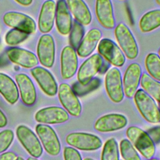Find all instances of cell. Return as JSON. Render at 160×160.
I'll use <instances>...</instances> for the list:
<instances>
[{
    "instance_id": "cell-8",
    "label": "cell",
    "mask_w": 160,
    "mask_h": 160,
    "mask_svg": "<svg viewBox=\"0 0 160 160\" xmlns=\"http://www.w3.org/2000/svg\"><path fill=\"white\" fill-rule=\"evenodd\" d=\"M36 131L45 151L51 156L58 155L61 143L54 130L48 125L39 124L36 127Z\"/></svg>"
},
{
    "instance_id": "cell-29",
    "label": "cell",
    "mask_w": 160,
    "mask_h": 160,
    "mask_svg": "<svg viewBox=\"0 0 160 160\" xmlns=\"http://www.w3.org/2000/svg\"><path fill=\"white\" fill-rule=\"evenodd\" d=\"M101 160H119V148L116 139H108L102 148Z\"/></svg>"
},
{
    "instance_id": "cell-39",
    "label": "cell",
    "mask_w": 160,
    "mask_h": 160,
    "mask_svg": "<svg viewBox=\"0 0 160 160\" xmlns=\"http://www.w3.org/2000/svg\"><path fill=\"white\" fill-rule=\"evenodd\" d=\"M108 68H109V66H108V64L107 63H105L103 62L99 71V72L100 74H104L105 72H106L108 71Z\"/></svg>"
},
{
    "instance_id": "cell-6",
    "label": "cell",
    "mask_w": 160,
    "mask_h": 160,
    "mask_svg": "<svg viewBox=\"0 0 160 160\" xmlns=\"http://www.w3.org/2000/svg\"><path fill=\"white\" fill-rule=\"evenodd\" d=\"M98 51L107 61L116 67H121L126 61V58L120 48L112 40L103 38L98 43Z\"/></svg>"
},
{
    "instance_id": "cell-32",
    "label": "cell",
    "mask_w": 160,
    "mask_h": 160,
    "mask_svg": "<svg viewBox=\"0 0 160 160\" xmlns=\"http://www.w3.org/2000/svg\"><path fill=\"white\" fill-rule=\"evenodd\" d=\"M119 151L124 160H141L136 149L128 139H124L121 141Z\"/></svg>"
},
{
    "instance_id": "cell-20",
    "label": "cell",
    "mask_w": 160,
    "mask_h": 160,
    "mask_svg": "<svg viewBox=\"0 0 160 160\" xmlns=\"http://www.w3.org/2000/svg\"><path fill=\"white\" fill-rule=\"evenodd\" d=\"M96 18L100 24L106 29L115 27L113 8L111 0H96L95 6Z\"/></svg>"
},
{
    "instance_id": "cell-14",
    "label": "cell",
    "mask_w": 160,
    "mask_h": 160,
    "mask_svg": "<svg viewBox=\"0 0 160 160\" xmlns=\"http://www.w3.org/2000/svg\"><path fill=\"white\" fill-rule=\"evenodd\" d=\"M128 124V119L123 114L111 113L99 118L95 122L94 129L101 132H114L124 128Z\"/></svg>"
},
{
    "instance_id": "cell-2",
    "label": "cell",
    "mask_w": 160,
    "mask_h": 160,
    "mask_svg": "<svg viewBox=\"0 0 160 160\" xmlns=\"http://www.w3.org/2000/svg\"><path fill=\"white\" fill-rule=\"evenodd\" d=\"M133 97L138 110L146 121L152 124L160 122V112L152 98L142 89H138Z\"/></svg>"
},
{
    "instance_id": "cell-4",
    "label": "cell",
    "mask_w": 160,
    "mask_h": 160,
    "mask_svg": "<svg viewBox=\"0 0 160 160\" xmlns=\"http://www.w3.org/2000/svg\"><path fill=\"white\" fill-rule=\"evenodd\" d=\"M66 142L76 149L85 151H96L102 146V141L98 136L87 132H71L66 137Z\"/></svg>"
},
{
    "instance_id": "cell-12",
    "label": "cell",
    "mask_w": 160,
    "mask_h": 160,
    "mask_svg": "<svg viewBox=\"0 0 160 160\" xmlns=\"http://www.w3.org/2000/svg\"><path fill=\"white\" fill-rule=\"evenodd\" d=\"M102 63V58L99 54H94L89 57L81 64L78 71V82L82 85L88 84L99 72Z\"/></svg>"
},
{
    "instance_id": "cell-19",
    "label": "cell",
    "mask_w": 160,
    "mask_h": 160,
    "mask_svg": "<svg viewBox=\"0 0 160 160\" xmlns=\"http://www.w3.org/2000/svg\"><path fill=\"white\" fill-rule=\"evenodd\" d=\"M56 4L53 0H46L42 5L38 18V28L44 34L50 32L56 16Z\"/></svg>"
},
{
    "instance_id": "cell-47",
    "label": "cell",
    "mask_w": 160,
    "mask_h": 160,
    "mask_svg": "<svg viewBox=\"0 0 160 160\" xmlns=\"http://www.w3.org/2000/svg\"><path fill=\"white\" fill-rule=\"evenodd\" d=\"M158 56L160 57V48L158 50Z\"/></svg>"
},
{
    "instance_id": "cell-24",
    "label": "cell",
    "mask_w": 160,
    "mask_h": 160,
    "mask_svg": "<svg viewBox=\"0 0 160 160\" xmlns=\"http://www.w3.org/2000/svg\"><path fill=\"white\" fill-rule=\"evenodd\" d=\"M66 3L76 21L82 26H87L91 23V13L83 0H66Z\"/></svg>"
},
{
    "instance_id": "cell-33",
    "label": "cell",
    "mask_w": 160,
    "mask_h": 160,
    "mask_svg": "<svg viewBox=\"0 0 160 160\" xmlns=\"http://www.w3.org/2000/svg\"><path fill=\"white\" fill-rule=\"evenodd\" d=\"M29 34L19 30L12 29L9 31L5 36V41L9 46H15L26 40Z\"/></svg>"
},
{
    "instance_id": "cell-30",
    "label": "cell",
    "mask_w": 160,
    "mask_h": 160,
    "mask_svg": "<svg viewBox=\"0 0 160 160\" xmlns=\"http://www.w3.org/2000/svg\"><path fill=\"white\" fill-rule=\"evenodd\" d=\"M101 84V80L98 78H93L88 84L82 85L78 81L72 84V91L77 96H83L96 89Z\"/></svg>"
},
{
    "instance_id": "cell-41",
    "label": "cell",
    "mask_w": 160,
    "mask_h": 160,
    "mask_svg": "<svg viewBox=\"0 0 160 160\" xmlns=\"http://www.w3.org/2000/svg\"><path fill=\"white\" fill-rule=\"evenodd\" d=\"M27 160H38V159H37L36 158H33V157H29L27 159Z\"/></svg>"
},
{
    "instance_id": "cell-34",
    "label": "cell",
    "mask_w": 160,
    "mask_h": 160,
    "mask_svg": "<svg viewBox=\"0 0 160 160\" xmlns=\"http://www.w3.org/2000/svg\"><path fill=\"white\" fill-rule=\"evenodd\" d=\"M14 139V132L11 129L0 132V154L5 151L11 144Z\"/></svg>"
},
{
    "instance_id": "cell-22",
    "label": "cell",
    "mask_w": 160,
    "mask_h": 160,
    "mask_svg": "<svg viewBox=\"0 0 160 160\" xmlns=\"http://www.w3.org/2000/svg\"><path fill=\"white\" fill-rule=\"evenodd\" d=\"M15 79L24 104L27 106L33 105L36 99V92L31 79L28 76L23 73L17 74Z\"/></svg>"
},
{
    "instance_id": "cell-35",
    "label": "cell",
    "mask_w": 160,
    "mask_h": 160,
    "mask_svg": "<svg viewBox=\"0 0 160 160\" xmlns=\"http://www.w3.org/2000/svg\"><path fill=\"white\" fill-rule=\"evenodd\" d=\"M63 154L64 160H82L79 151L72 147H65Z\"/></svg>"
},
{
    "instance_id": "cell-48",
    "label": "cell",
    "mask_w": 160,
    "mask_h": 160,
    "mask_svg": "<svg viewBox=\"0 0 160 160\" xmlns=\"http://www.w3.org/2000/svg\"><path fill=\"white\" fill-rule=\"evenodd\" d=\"M121 1H124V0H121Z\"/></svg>"
},
{
    "instance_id": "cell-40",
    "label": "cell",
    "mask_w": 160,
    "mask_h": 160,
    "mask_svg": "<svg viewBox=\"0 0 160 160\" xmlns=\"http://www.w3.org/2000/svg\"><path fill=\"white\" fill-rule=\"evenodd\" d=\"M15 1L19 4L24 6H29L32 2V0H15Z\"/></svg>"
},
{
    "instance_id": "cell-3",
    "label": "cell",
    "mask_w": 160,
    "mask_h": 160,
    "mask_svg": "<svg viewBox=\"0 0 160 160\" xmlns=\"http://www.w3.org/2000/svg\"><path fill=\"white\" fill-rule=\"evenodd\" d=\"M114 35L124 56L129 59H136L139 53L138 46L129 28L125 24L119 23L114 29Z\"/></svg>"
},
{
    "instance_id": "cell-7",
    "label": "cell",
    "mask_w": 160,
    "mask_h": 160,
    "mask_svg": "<svg viewBox=\"0 0 160 160\" xmlns=\"http://www.w3.org/2000/svg\"><path fill=\"white\" fill-rule=\"evenodd\" d=\"M58 93L59 101L68 113L74 117L79 116L82 106L71 87L67 83H61L58 87Z\"/></svg>"
},
{
    "instance_id": "cell-5",
    "label": "cell",
    "mask_w": 160,
    "mask_h": 160,
    "mask_svg": "<svg viewBox=\"0 0 160 160\" xmlns=\"http://www.w3.org/2000/svg\"><path fill=\"white\" fill-rule=\"evenodd\" d=\"M104 85L109 99L115 103L121 102L124 96L121 72L117 68H111L106 72Z\"/></svg>"
},
{
    "instance_id": "cell-44",
    "label": "cell",
    "mask_w": 160,
    "mask_h": 160,
    "mask_svg": "<svg viewBox=\"0 0 160 160\" xmlns=\"http://www.w3.org/2000/svg\"><path fill=\"white\" fill-rule=\"evenodd\" d=\"M156 2L158 5L160 6V0H156Z\"/></svg>"
},
{
    "instance_id": "cell-43",
    "label": "cell",
    "mask_w": 160,
    "mask_h": 160,
    "mask_svg": "<svg viewBox=\"0 0 160 160\" xmlns=\"http://www.w3.org/2000/svg\"><path fill=\"white\" fill-rule=\"evenodd\" d=\"M83 160H94V159H93L92 158H86L84 159Z\"/></svg>"
},
{
    "instance_id": "cell-21",
    "label": "cell",
    "mask_w": 160,
    "mask_h": 160,
    "mask_svg": "<svg viewBox=\"0 0 160 160\" xmlns=\"http://www.w3.org/2000/svg\"><path fill=\"white\" fill-rule=\"evenodd\" d=\"M7 55L11 61L25 68H34L38 63L37 56L27 49L12 48L8 50Z\"/></svg>"
},
{
    "instance_id": "cell-16",
    "label": "cell",
    "mask_w": 160,
    "mask_h": 160,
    "mask_svg": "<svg viewBox=\"0 0 160 160\" xmlns=\"http://www.w3.org/2000/svg\"><path fill=\"white\" fill-rule=\"evenodd\" d=\"M31 74L42 91L49 96H54L58 92V85L52 74L42 67H35L31 71Z\"/></svg>"
},
{
    "instance_id": "cell-26",
    "label": "cell",
    "mask_w": 160,
    "mask_h": 160,
    "mask_svg": "<svg viewBox=\"0 0 160 160\" xmlns=\"http://www.w3.org/2000/svg\"><path fill=\"white\" fill-rule=\"evenodd\" d=\"M139 29L142 32H151L160 26V9H154L145 13L139 22Z\"/></svg>"
},
{
    "instance_id": "cell-46",
    "label": "cell",
    "mask_w": 160,
    "mask_h": 160,
    "mask_svg": "<svg viewBox=\"0 0 160 160\" xmlns=\"http://www.w3.org/2000/svg\"><path fill=\"white\" fill-rule=\"evenodd\" d=\"M158 109H159V112H160V102H158Z\"/></svg>"
},
{
    "instance_id": "cell-36",
    "label": "cell",
    "mask_w": 160,
    "mask_h": 160,
    "mask_svg": "<svg viewBox=\"0 0 160 160\" xmlns=\"http://www.w3.org/2000/svg\"><path fill=\"white\" fill-rule=\"evenodd\" d=\"M146 132L154 144L160 142V126L152 127L149 129Z\"/></svg>"
},
{
    "instance_id": "cell-9",
    "label": "cell",
    "mask_w": 160,
    "mask_h": 160,
    "mask_svg": "<svg viewBox=\"0 0 160 160\" xmlns=\"http://www.w3.org/2000/svg\"><path fill=\"white\" fill-rule=\"evenodd\" d=\"M16 135L22 146L31 156L35 158L41 156L42 148L40 141L29 128L24 125L19 126L16 129Z\"/></svg>"
},
{
    "instance_id": "cell-23",
    "label": "cell",
    "mask_w": 160,
    "mask_h": 160,
    "mask_svg": "<svg viewBox=\"0 0 160 160\" xmlns=\"http://www.w3.org/2000/svg\"><path fill=\"white\" fill-rule=\"evenodd\" d=\"M101 37L102 33L100 30L96 28L90 29L77 48V54L81 58H86L91 55L98 45Z\"/></svg>"
},
{
    "instance_id": "cell-42",
    "label": "cell",
    "mask_w": 160,
    "mask_h": 160,
    "mask_svg": "<svg viewBox=\"0 0 160 160\" xmlns=\"http://www.w3.org/2000/svg\"><path fill=\"white\" fill-rule=\"evenodd\" d=\"M16 160H24V159L22 158H21V157H18Z\"/></svg>"
},
{
    "instance_id": "cell-11",
    "label": "cell",
    "mask_w": 160,
    "mask_h": 160,
    "mask_svg": "<svg viewBox=\"0 0 160 160\" xmlns=\"http://www.w3.org/2000/svg\"><path fill=\"white\" fill-rule=\"evenodd\" d=\"M38 59L44 67L50 68L55 60V43L53 38L49 34L42 35L37 46Z\"/></svg>"
},
{
    "instance_id": "cell-1",
    "label": "cell",
    "mask_w": 160,
    "mask_h": 160,
    "mask_svg": "<svg viewBox=\"0 0 160 160\" xmlns=\"http://www.w3.org/2000/svg\"><path fill=\"white\" fill-rule=\"evenodd\" d=\"M126 134L135 149L144 158L149 159L154 156L155 144L146 131L137 126H130L127 129Z\"/></svg>"
},
{
    "instance_id": "cell-13",
    "label": "cell",
    "mask_w": 160,
    "mask_h": 160,
    "mask_svg": "<svg viewBox=\"0 0 160 160\" xmlns=\"http://www.w3.org/2000/svg\"><path fill=\"white\" fill-rule=\"evenodd\" d=\"M142 75L140 65L136 62L130 64L126 68L122 79V87L126 97L131 98L138 90Z\"/></svg>"
},
{
    "instance_id": "cell-45",
    "label": "cell",
    "mask_w": 160,
    "mask_h": 160,
    "mask_svg": "<svg viewBox=\"0 0 160 160\" xmlns=\"http://www.w3.org/2000/svg\"><path fill=\"white\" fill-rule=\"evenodd\" d=\"M148 160H159V159H157V158H151V159H149Z\"/></svg>"
},
{
    "instance_id": "cell-31",
    "label": "cell",
    "mask_w": 160,
    "mask_h": 160,
    "mask_svg": "<svg viewBox=\"0 0 160 160\" xmlns=\"http://www.w3.org/2000/svg\"><path fill=\"white\" fill-rule=\"evenodd\" d=\"M84 36L83 26L77 21H73L71 29L69 32V44L75 50L77 49Z\"/></svg>"
},
{
    "instance_id": "cell-10",
    "label": "cell",
    "mask_w": 160,
    "mask_h": 160,
    "mask_svg": "<svg viewBox=\"0 0 160 160\" xmlns=\"http://www.w3.org/2000/svg\"><path fill=\"white\" fill-rule=\"evenodd\" d=\"M3 21L8 26L28 34L34 33L36 29V24L33 19L21 12H8L3 16Z\"/></svg>"
},
{
    "instance_id": "cell-37",
    "label": "cell",
    "mask_w": 160,
    "mask_h": 160,
    "mask_svg": "<svg viewBox=\"0 0 160 160\" xmlns=\"http://www.w3.org/2000/svg\"><path fill=\"white\" fill-rule=\"evenodd\" d=\"M17 155L12 152H6L0 154V160H16Z\"/></svg>"
},
{
    "instance_id": "cell-27",
    "label": "cell",
    "mask_w": 160,
    "mask_h": 160,
    "mask_svg": "<svg viewBox=\"0 0 160 160\" xmlns=\"http://www.w3.org/2000/svg\"><path fill=\"white\" fill-rule=\"evenodd\" d=\"M140 84L142 89L158 102H160V82L144 72L141 75Z\"/></svg>"
},
{
    "instance_id": "cell-28",
    "label": "cell",
    "mask_w": 160,
    "mask_h": 160,
    "mask_svg": "<svg viewBox=\"0 0 160 160\" xmlns=\"http://www.w3.org/2000/svg\"><path fill=\"white\" fill-rule=\"evenodd\" d=\"M144 63L149 75L160 81V57L156 53H149L145 58Z\"/></svg>"
},
{
    "instance_id": "cell-15",
    "label": "cell",
    "mask_w": 160,
    "mask_h": 160,
    "mask_svg": "<svg viewBox=\"0 0 160 160\" xmlns=\"http://www.w3.org/2000/svg\"><path fill=\"white\" fill-rule=\"evenodd\" d=\"M37 122L43 124H61L69 119L68 112L58 106H51L42 108L38 111L35 114Z\"/></svg>"
},
{
    "instance_id": "cell-17",
    "label": "cell",
    "mask_w": 160,
    "mask_h": 160,
    "mask_svg": "<svg viewBox=\"0 0 160 160\" xmlns=\"http://www.w3.org/2000/svg\"><path fill=\"white\" fill-rule=\"evenodd\" d=\"M78 59L76 50L71 46H65L61 54V74L64 79L71 78L78 69Z\"/></svg>"
},
{
    "instance_id": "cell-38",
    "label": "cell",
    "mask_w": 160,
    "mask_h": 160,
    "mask_svg": "<svg viewBox=\"0 0 160 160\" xmlns=\"http://www.w3.org/2000/svg\"><path fill=\"white\" fill-rule=\"evenodd\" d=\"M7 122L8 120L5 114L0 109V128L5 127L7 124Z\"/></svg>"
},
{
    "instance_id": "cell-18",
    "label": "cell",
    "mask_w": 160,
    "mask_h": 160,
    "mask_svg": "<svg viewBox=\"0 0 160 160\" xmlns=\"http://www.w3.org/2000/svg\"><path fill=\"white\" fill-rule=\"evenodd\" d=\"M55 21L58 32L68 35L72 28V21L66 0H58L56 4Z\"/></svg>"
},
{
    "instance_id": "cell-25",
    "label": "cell",
    "mask_w": 160,
    "mask_h": 160,
    "mask_svg": "<svg viewBox=\"0 0 160 160\" xmlns=\"http://www.w3.org/2000/svg\"><path fill=\"white\" fill-rule=\"evenodd\" d=\"M0 93L11 104H15L19 99L18 88L14 81L8 75L0 72Z\"/></svg>"
}]
</instances>
